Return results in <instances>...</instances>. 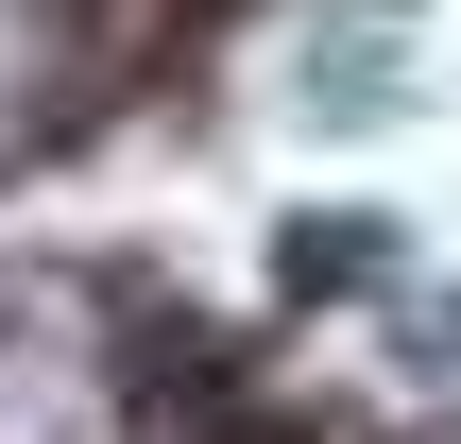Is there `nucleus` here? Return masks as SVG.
<instances>
[{"label": "nucleus", "instance_id": "f257e3e1", "mask_svg": "<svg viewBox=\"0 0 461 444\" xmlns=\"http://www.w3.org/2000/svg\"><path fill=\"white\" fill-rule=\"evenodd\" d=\"M274 0H0V188L154 137Z\"/></svg>", "mask_w": 461, "mask_h": 444}]
</instances>
